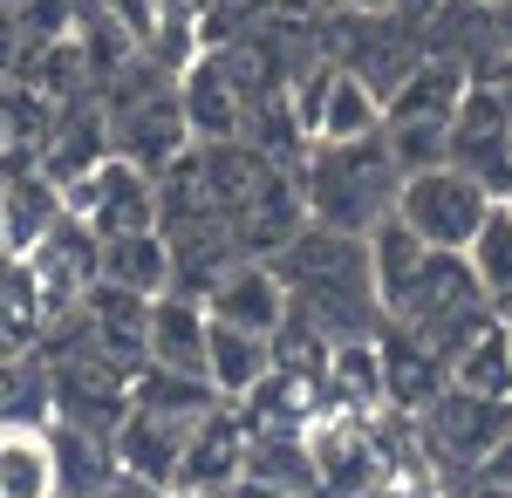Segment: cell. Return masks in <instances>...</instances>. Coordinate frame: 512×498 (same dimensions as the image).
<instances>
[{"mask_svg": "<svg viewBox=\"0 0 512 498\" xmlns=\"http://www.w3.org/2000/svg\"><path fill=\"white\" fill-rule=\"evenodd\" d=\"M164 498H226V492H198V485H171Z\"/></svg>", "mask_w": 512, "mask_h": 498, "instance_id": "27", "label": "cell"}, {"mask_svg": "<svg viewBox=\"0 0 512 498\" xmlns=\"http://www.w3.org/2000/svg\"><path fill=\"white\" fill-rule=\"evenodd\" d=\"M376 130H383V96L362 82V69H335L321 123H315V144H349V137H376Z\"/></svg>", "mask_w": 512, "mask_h": 498, "instance_id": "18", "label": "cell"}, {"mask_svg": "<svg viewBox=\"0 0 512 498\" xmlns=\"http://www.w3.org/2000/svg\"><path fill=\"white\" fill-rule=\"evenodd\" d=\"M362 253H369V280H376V301H383V314H396L403 307V294H410V280H417V267H424V239L403 226L396 212H383L376 226L362 232Z\"/></svg>", "mask_w": 512, "mask_h": 498, "instance_id": "15", "label": "cell"}, {"mask_svg": "<svg viewBox=\"0 0 512 498\" xmlns=\"http://www.w3.org/2000/svg\"><path fill=\"white\" fill-rule=\"evenodd\" d=\"M185 430L192 423L151 417V410H123V423L110 430V451H117V471L130 478H151V485H178V458H185Z\"/></svg>", "mask_w": 512, "mask_h": 498, "instance_id": "10", "label": "cell"}, {"mask_svg": "<svg viewBox=\"0 0 512 498\" xmlns=\"http://www.w3.org/2000/svg\"><path fill=\"white\" fill-rule=\"evenodd\" d=\"M48 451H55V498L96 492L117 471V451H110L103 430H82V423H62V417H48Z\"/></svg>", "mask_w": 512, "mask_h": 498, "instance_id": "16", "label": "cell"}, {"mask_svg": "<svg viewBox=\"0 0 512 498\" xmlns=\"http://www.w3.org/2000/svg\"><path fill=\"white\" fill-rule=\"evenodd\" d=\"M458 498H512V485H458Z\"/></svg>", "mask_w": 512, "mask_h": 498, "instance_id": "26", "label": "cell"}, {"mask_svg": "<svg viewBox=\"0 0 512 498\" xmlns=\"http://www.w3.org/2000/svg\"><path fill=\"white\" fill-rule=\"evenodd\" d=\"M226 498H308V492H294V485H274V478H260V471H239L233 485H226Z\"/></svg>", "mask_w": 512, "mask_h": 498, "instance_id": "25", "label": "cell"}, {"mask_svg": "<svg viewBox=\"0 0 512 498\" xmlns=\"http://www.w3.org/2000/svg\"><path fill=\"white\" fill-rule=\"evenodd\" d=\"M96 280H117L130 294H164L171 287V239H164V226L96 239Z\"/></svg>", "mask_w": 512, "mask_h": 498, "instance_id": "13", "label": "cell"}, {"mask_svg": "<svg viewBox=\"0 0 512 498\" xmlns=\"http://www.w3.org/2000/svg\"><path fill=\"white\" fill-rule=\"evenodd\" d=\"M280 280H287V301L308 307V328L315 335H369L383 321L376 301V280H369V253L355 232H328V226H301L280 246Z\"/></svg>", "mask_w": 512, "mask_h": 498, "instance_id": "1", "label": "cell"}, {"mask_svg": "<svg viewBox=\"0 0 512 498\" xmlns=\"http://www.w3.org/2000/svg\"><path fill=\"white\" fill-rule=\"evenodd\" d=\"M205 314H212V321H233V328H253V335H267V342H280V328H287L294 301H287V280H280L274 260L239 253L233 267L205 287Z\"/></svg>", "mask_w": 512, "mask_h": 498, "instance_id": "8", "label": "cell"}, {"mask_svg": "<svg viewBox=\"0 0 512 498\" xmlns=\"http://www.w3.org/2000/svg\"><path fill=\"white\" fill-rule=\"evenodd\" d=\"M205 328L212 314L192 294H171L164 287L151 301V328H144V362H164V369H185V376H205Z\"/></svg>", "mask_w": 512, "mask_h": 498, "instance_id": "12", "label": "cell"}, {"mask_svg": "<svg viewBox=\"0 0 512 498\" xmlns=\"http://www.w3.org/2000/svg\"><path fill=\"white\" fill-rule=\"evenodd\" d=\"M280 369V355L267 335H253V328H233V321H212L205 328V383L219 389L226 403H239V396H253V389L267 383Z\"/></svg>", "mask_w": 512, "mask_h": 498, "instance_id": "11", "label": "cell"}, {"mask_svg": "<svg viewBox=\"0 0 512 498\" xmlns=\"http://www.w3.org/2000/svg\"><path fill=\"white\" fill-rule=\"evenodd\" d=\"M492 205H499V198L485 192L472 171H458V164H424V171H403V178H396V198H390V212L417 232L431 253H465Z\"/></svg>", "mask_w": 512, "mask_h": 498, "instance_id": "4", "label": "cell"}, {"mask_svg": "<svg viewBox=\"0 0 512 498\" xmlns=\"http://www.w3.org/2000/svg\"><path fill=\"white\" fill-rule=\"evenodd\" d=\"M62 205H69L96 239L158 226V185H151V171L130 164V157H96V164L69 171V178H62Z\"/></svg>", "mask_w": 512, "mask_h": 498, "instance_id": "5", "label": "cell"}, {"mask_svg": "<svg viewBox=\"0 0 512 498\" xmlns=\"http://www.w3.org/2000/svg\"><path fill=\"white\" fill-rule=\"evenodd\" d=\"M0 498H55L48 417H14V423H0Z\"/></svg>", "mask_w": 512, "mask_h": 498, "instance_id": "14", "label": "cell"}, {"mask_svg": "<svg viewBox=\"0 0 512 498\" xmlns=\"http://www.w3.org/2000/svg\"><path fill=\"white\" fill-rule=\"evenodd\" d=\"M21 260L35 273V294H41V307H48V321H55V314H76L82 294L96 287V232L82 226L76 212H62Z\"/></svg>", "mask_w": 512, "mask_h": 498, "instance_id": "7", "label": "cell"}, {"mask_svg": "<svg viewBox=\"0 0 512 498\" xmlns=\"http://www.w3.org/2000/svg\"><path fill=\"white\" fill-rule=\"evenodd\" d=\"M451 383L478 389V396H512V355H506V335H499V314L451 348Z\"/></svg>", "mask_w": 512, "mask_h": 498, "instance_id": "20", "label": "cell"}, {"mask_svg": "<svg viewBox=\"0 0 512 498\" xmlns=\"http://www.w3.org/2000/svg\"><path fill=\"white\" fill-rule=\"evenodd\" d=\"M239 471H246V417H239V403H212V410H205V417L185 430L178 485H198V492H226Z\"/></svg>", "mask_w": 512, "mask_h": 498, "instance_id": "9", "label": "cell"}, {"mask_svg": "<svg viewBox=\"0 0 512 498\" xmlns=\"http://www.w3.org/2000/svg\"><path fill=\"white\" fill-rule=\"evenodd\" d=\"M465 485H512V430L492 444V451H485V464H478Z\"/></svg>", "mask_w": 512, "mask_h": 498, "instance_id": "23", "label": "cell"}, {"mask_svg": "<svg viewBox=\"0 0 512 498\" xmlns=\"http://www.w3.org/2000/svg\"><path fill=\"white\" fill-rule=\"evenodd\" d=\"M82 498H164V485H151V478H130V471H110L96 492H82Z\"/></svg>", "mask_w": 512, "mask_h": 498, "instance_id": "24", "label": "cell"}, {"mask_svg": "<svg viewBox=\"0 0 512 498\" xmlns=\"http://www.w3.org/2000/svg\"><path fill=\"white\" fill-rule=\"evenodd\" d=\"M0 7H28V0H0Z\"/></svg>", "mask_w": 512, "mask_h": 498, "instance_id": "31", "label": "cell"}, {"mask_svg": "<svg viewBox=\"0 0 512 498\" xmlns=\"http://www.w3.org/2000/svg\"><path fill=\"white\" fill-rule=\"evenodd\" d=\"M349 498H451V492H444V478H437L431 464L396 458V464H383V471H369Z\"/></svg>", "mask_w": 512, "mask_h": 498, "instance_id": "22", "label": "cell"}, {"mask_svg": "<svg viewBox=\"0 0 512 498\" xmlns=\"http://www.w3.org/2000/svg\"><path fill=\"white\" fill-rule=\"evenodd\" d=\"M512 430V396H478V389H458L444 383L417 410V444H424V464H431L437 478H472L478 464H485V451L499 444Z\"/></svg>", "mask_w": 512, "mask_h": 498, "instance_id": "3", "label": "cell"}, {"mask_svg": "<svg viewBox=\"0 0 512 498\" xmlns=\"http://www.w3.org/2000/svg\"><path fill=\"white\" fill-rule=\"evenodd\" d=\"M0 226H7V178H0Z\"/></svg>", "mask_w": 512, "mask_h": 498, "instance_id": "29", "label": "cell"}, {"mask_svg": "<svg viewBox=\"0 0 512 498\" xmlns=\"http://www.w3.org/2000/svg\"><path fill=\"white\" fill-rule=\"evenodd\" d=\"M451 164L472 171L492 198L512 192V110L492 82H465L458 110H451Z\"/></svg>", "mask_w": 512, "mask_h": 498, "instance_id": "6", "label": "cell"}, {"mask_svg": "<svg viewBox=\"0 0 512 498\" xmlns=\"http://www.w3.org/2000/svg\"><path fill=\"white\" fill-rule=\"evenodd\" d=\"M396 178H403V171H396L383 130H376V137H349V144H315L308 185H301V212H308V226L355 232V239H362V232L390 212Z\"/></svg>", "mask_w": 512, "mask_h": 498, "instance_id": "2", "label": "cell"}, {"mask_svg": "<svg viewBox=\"0 0 512 498\" xmlns=\"http://www.w3.org/2000/svg\"><path fill=\"white\" fill-rule=\"evenodd\" d=\"M451 498H458V492H451Z\"/></svg>", "mask_w": 512, "mask_h": 498, "instance_id": "32", "label": "cell"}, {"mask_svg": "<svg viewBox=\"0 0 512 498\" xmlns=\"http://www.w3.org/2000/svg\"><path fill=\"white\" fill-rule=\"evenodd\" d=\"M499 205H506V219H512V192H506V198H499Z\"/></svg>", "mask_w": 512, "mask_h": 498, "instance_id": "30", "label": "cell"}, {"mask_svg": "<svg viewBox=\"0 0 512 498\" xmlns=\"http://www.w3.org/2000/svg\"><path fill=\"white\" fill-rule=\"evenodd\" d=\"M178 110H185V130L205 137V144H226L239 130V96H233V76L219 62H192L185 69V89H178Z\"/></svg>", "mask_w": 512, "mask_h": 498, "instance_id": "17", "label": "cell"}, {"mask_svg": "<svg viewBox=\"0 0 512 498\" xmlns=\"http://www.w3.org/2000/svg\"><path fill=\"white\" fill-rule=\"evenodd\" d=\"M62 212H69V205H62V185H48V178H7V226H0V253H28V246H35Z\"/></svg>", "mask_w": 512, "mask_h": 498, "instance_id": "19", "label": "cell"}, {"mask_svg": "<svg viewBox=\"0 0 512 498\" xmlns=\"http://www.w3.org/2000/svg\"><path fill=\"white\" fill-rule=\"evenodd\" d=\"M499 335H506V355H512V307L499 314Z\"/></svg>", "mask_w": 512, "mask_h": 498, "instance_id": "28", "label": "cell"}, {"mask_svg": "<svg viewBox=\"0 0 512 498\" xmlns=\"http://www.w3.org/2000/svg\"><path fill=\"white\" fill-rule=\"evenodd\" d=\"M465 267H472V280L485 287V301L506 314L512 307V219H506V205L485 212V226H478L472 246H465Z\"/></svg>", "mask_w": 512, "mask_h": 498, "instance_id": "21", "label": "cell"}]
</instances>
